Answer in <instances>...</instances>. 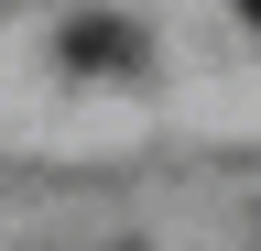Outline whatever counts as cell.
Here are the masks:
<instances>
[{
    "label": "cell",
    "instance_id": "cell-1",
    "mask_svg": "<svg viewBox=\"0 0 261 251\" xmlns=\"http://www.w3.org/2000/svg\"><path fill=\"white\" fill-rule=\"evenodd\" d=\"M65 55H76V66H130V33H120V22H76Z\"/></svg>",
    "mask_w": 261,
    "mask_h": 251
},
{
    "label": "cell",
    "instance_id": "cell-2",
    "mask_svg": "<svg viewBox=\"0 0 261 251\" xmlns=\"http://www.w3.org/2000/svg\"><path fill=\"white\" fill-rule=\"evenodd\" d=\"M240 11H250V22H261V0H240Z\"/></svg>",
    "mask_w": 261,
    "mask_h": 251
}]
</instances>
